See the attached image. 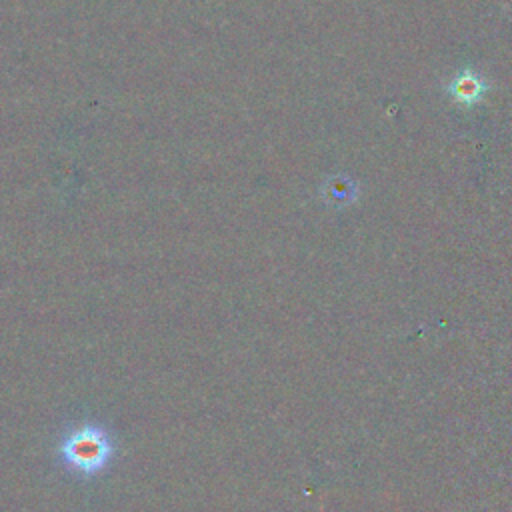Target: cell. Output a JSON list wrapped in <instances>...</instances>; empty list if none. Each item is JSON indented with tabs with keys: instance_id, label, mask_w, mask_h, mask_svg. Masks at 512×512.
Returning a JSON list of instances; mask_svg holds the SVG:
<instances>
[{
	"instance_id": "obj_1",
	"label": "cell",
	"mask_w": 512,
	"mask_h": 512,
	"mask_svg": "<svg viewBox=\"0 0 512 512\" xmlns=\"http://www.w3.org/2000/svg\"><path fill=\"white\" fill-rule=\"evenodd\" d=\"M114 438L98 422H82L68 428L58 442V458L66 470L80 478L102 474L114 458Z\"/></svg>"
}]
</instances>
